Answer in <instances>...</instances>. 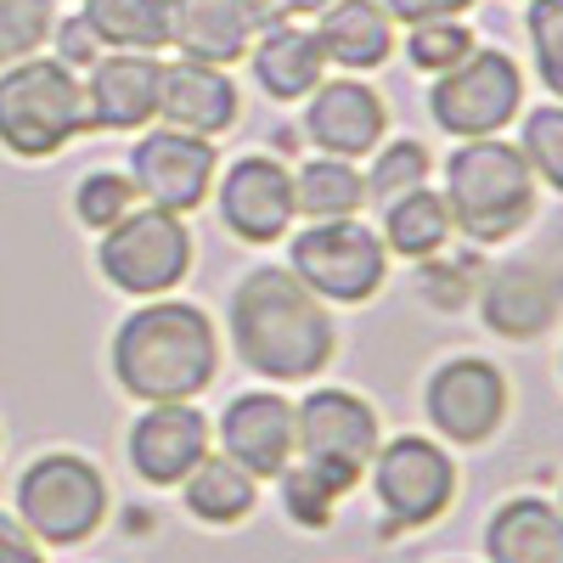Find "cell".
Wrapping results in <instances>:
<instances>
[{"label":"cell","instance_id":"cell-19","mask_svg":"<svg viewBox=\"0 0 563 563\" xmlns=\"http://www.w3.org/2000/svg\"><path fill=\"white\" fill-rule=\"evenodd\" d=\"M238 119H243V90H238V79H231V68L192 63V57L164 63V79H158V124L214 141L225 130H238Z\"/></svg>","mask_w":563,"mask_h":563},{"label":"cell","instance_id":"cell-39","mask_svg":"<svg viewBox=\"0 0 563 563\" xmlns=\"http://www.w3.org/2000/svg\"><path fill=\"white\" fill-rule=\"evenodd\" d=\"M321 7H333V0H276L282 18H316Z\"/></svg>","mask_w":563,"mask_h":563},{"label":"cell","instance_id":"cell-17","mask_svg":"<svg viewBox=\"0 0 563 563\" xmlns=\"http://www.w3.org/2000/svg\"><path fill=\"white\" fill-rule=\"evenodd\" d=\"M474 305L496 339L536 344L563 316V276H552L547 265H530V260H512V265H496L479 276Z\"/></svg>","mask_w":563,"mask_h":563},{"label":"cell","instance_id":"cell-32","mask_svg":"<svg viewBox=\"0 0 563 563\" xmlns=\"http://www.w3.org/2000/svg\"><path fill=\"white\" fill-rule=\"evenodd\" d=\"M57 29V0H0V68L40 57Z\"/></svg>","mask_w":563,"mask_h":563},{"label":"cell","instance_id":"cell-1","mask_svg":"<svg viewBox=\"0 0 563 563\" xmlns=\"http://www.w3.org/2000/svg\"><path fill=\"white\" fill-rule=\"evenodd\" d=\"M225 344L265 384H316L339 355V321L288 265H254L225 294Z\"/></svg>","mask_w":563,"mask_h":563},{"label":"cell","instance_id":"cell-22","mask_svg":"<svg viewBox=\"0 0 563 563\" xmlns=\"http://www.w3.org/2000/svg\"><path fill=\"white\" fill-rule=\"evenodd\" d=\"M316 40L327 52V68L378 74L400 45V23L389 18L384 0H333V7L316 12Z\"/></svg>","mask_w":563,"mask_h":563},{"label":"cell","instance_id":"cell-29","mask_svg":"<svg viewBox=\"0 0 563 563\" xmlns=\"http://www.w3.org/2000/svg\"><path fill=\"white\" fill-rule=\"evenodd\" d=\"M479 45L474 23L467 18H422V23H406V63L422 74V79H440L445 68H456L467 52Z\"/></svg>","mask_w":563,"mask_h":563},{"label":"cell","instance_id":"cell-38","mask_svg":"<svg viewBox=\"0 0 563 563\" xmlns=\"http://www.w3.org/2000/svg\"><path fill=\"white\" fill-rule=\"evenodd\" d=\"M0 563H45V547L12 519V512H0Z\"/></svg>","mask_w":563,"mask_h":563},{"label":"cell","instance_id":"cell-5","mask_svg":"<svg viewBox=\"0 0 563 563\" xmlns=\"http://www.w3.org/2000/svg\"><path fill=\"white\" fill-rule=\"evenodd\" d=\"M198 265V238L186 214L135 203L119 225H108L97 238V271L113 294L124 299H164L180 294V282Z\"/></svg>","mask_w":563,"mask_h":563},{"label":"cell","instance_id":"cell-6","mask_svg":"<svg viewBox=\"0 0 563 563\" xmlns=\"http://www.w3.org/2000/svg\"><path fill=\"white\" fill-rule=\"evenodd\" d=\"M18 525L40 547H79L108 525V479L79 451H45L18 474Z\"/></svg>","mask_w":563,"mask_h":563},{"label":"cell","instance_id":"cell-23","mask_svg":"<svg viewBox=\"0 0 563 563\" xmlns=\"http://www.w3.org/2000/svg\"><path fill=\"white\" fill-rule=\"evenodd\" d=\"M490 563H563V507L547 496H507L485 519Z\"/></svg>","mask_w":563,"mask_h":563},{"label":"cell","instance_id":"cell-28","mask_svg":"<svg viewBox=\"0 0 563 563\" xmlns=\"http://www.w3.org/2000/svg\"><path fill=\"white\" fill-rule=\"evenodd\" d=\"M366 203H389L400 192H417V186H429L434 175V153H429V141H417V135H384L378 147L366 153Z\"/></svg>","mask_w":563,"mask_h":563},{"label":"cell","instance_id":"cell-10","mask_svg":"<svg viewBox=\"0 0 563 563\" xmlns=\"http://www.w3.org/2000/svg\"><path fill=\"white\" fill-rule=\"evenodd\" d=\"M372 496H378L384 519H389V536L395 530H429L440 525L451 501H456V456L445 440H429V434H395L378 445L372 456Z\"/></svg>","mask_w":563,"mask_h":563},{"label":"cell","instance_id":"cell-2","mask_svg":"<svg viewBox=\"0 0 563 563\" xmlns=\"http://www.w3.org/2000/svg\"><path fill=\"white\" fill-rule=\"evenodd\" d=\"M108 372L141 406L198 400L220 378V321L180 294L135 299L108 339Z\"/></svg>","mask_w":563,"mask_h":563},{"label":"cell","instance_id":"cell-14","mask_svg":"<svg viewBox=\"0 0 563 563\" xmlns=\"http://www.w3.org/2000/svg\"><path fill=\"white\" fill-rule=\"evenodd\" d=\"M209 451H214V422L198 411V400H158L135 411L124 434L130 474L153 490H175Z\"/></svg>","mask_w":563,"mask_h":563},{"label":"cell","instance_id":"cell-16","mask_svg":"<svg viewBox=\"0 0 563 563\" xmlns=\"http://www.w3.org/2000/svg\"><path fill=\"white\" fill-rule=\"evenodd\" d=\"M158 79H164L158 52H102L79 74V85H85V130L135 135V130L158 124Z\"/></svg>","mask_w":563,"mask_h":563},{"label":"cell","instance_id":"cell-26","mask_svg":"<svg viewBox=\"0 0 563 563\" xmlns=\"http://www.w3.org/2000/svg\"><path fill=\"white\" fill-rule=\"evenodd\" d=\"M294 203L299 220H350L366 209V175L350 158L310 153L294 164Z\"/></svg>","mask_w":563,"mask_h":563},{"label":"cell","instance_id":"cell-37","mask_svg":"<svg viewBox=\"0 0 563 563\" xmlns=\"http://www.w3.org/2000/svg\"><path fill=\"white\" fill-rule=\"evenodd\" d=\"M395 23H422V18H467L479 0H384Z\"/></svg>","mask_w":563,"mask_h":563},{"label":"cell","instance_id":"cell-20","mask_svg":"<svg viewBox=\"0 0 563 563\" xmlns=\"http://www.w3.org/2000/svg\"><path fill=\"white\" fill-rule=\"evenodd\" d=\"M265 23L271 18L260 12V0H169V45L214 68L243 63Z\"/></svg>","mask_w":563,"mask_h":563},{"label":"cell","instance_id":"cell-4","mask_svg":"<svg viewBox=\"0 0 563 563\" xmlns=\"http://www.w3.org/2000/svg\"><path fill=\"white\" fill-rule=\"evenodd\" d=\"M85 135V85L57 57H23L0 68V153L45 164Z\"/></svg>","mask_w":563,"mask_h":563},{"label":"cell","instance_id":"cell-34","mask_svg":"<svg viewBox=\"0 0 563 563\" xmlns=\"http://www.w3.org/2000/svg\"><path fill=\"white\" fill-rule=\"evenodd\" d=\"M479 276H485L479 254H456V260H451V249H445V254H434V260L417 265V294L429 299L434 310H462V305H474Z\"/></svg>","mask_w":563,"mask_h":563},{"label":"cell","instance_id":"cell-24","mask_svg":"<svg viewBox=\"0 0 563 563\" xmlns=\"http://www.w3.org/2000/svg\"><path fill=\"white\" fill-rule=\"evenodd\" d=\"M378 238L389 249V260H406V265H422L456 243V225H451V209L440 198V186H417V192H400L378 209Z\"/></svg>","mask_w":563,"mask_h":563},{"label":"cell","instance_id":"cell-11","mask_svg":"<svg viewBox=\"0 0 563 563\" xmlns=\"http://www.w3.org/2000/svg\"><path fill=\"white\" fill-rule=\"evenodd\" d=\"M209 203H214L220 225L238 243H249V249L288 243V231L299 225L294 169H288V158H282V153H243V158H231L214 175Z\"/></svg>","mask_w":563,"mask_h":563},{"label":"cell","instance_id":"cell-15","mask_svg":"<svg viewBox=\"0 0 563 563\" xmlns=\"http://www.w3.org/2000/svg\"><path fill=\"white\" fill-rule=\"evenodd\" d=\"M299 130L310 141V153L361 164L389 135V102L378 85H366V74H333L305 97Z\"/></svg>","mask_w":563,"mask_h":563},{"label":"cell","instance_id":"cell-30","mask_svg":"<svg viewBox=\"0 0 563 563\" xmlns=\"http://www.w3.org/2000/svg\"><path fill=\"white\" fill-rule=\"evenodd\" d=\"M135 203H141V192H135V180L124 169H85L74 180V220L85 231H97V238L108 225H119Z\"/></svg>","mask_w":563,"mask_h":563},{"label":"cell","instance_id":"cell-3","mask_svg":"<svg viewBox=\"0 0 563 563\" xmlns=\"http://www.w3.org/2000/svg\"><path fill=\"white\" fill-rule=\"evenodd\" d=\"M440 198L451 209L456 238H467L474 249H501L525 238L541 214V186L519 153V141H501V135L456 141L440 164Z\"/></svg>","mask_w":563,"mask_h":563},{"label":"cell","instance_id":"cell-36","mask_svg":"<svg viewBox=\"0 0 563 563\" xmlns=\"http://www.w3.org/2000/svg\"><path fill=\"white\" fill-rule=\"evenodd\" d=\"M52 57H57V63H68L74 74H85L90 63L102 57V40H97V29L85 23V12L57 18V29H52Z\"/></svg>","mask_w":563,"mask_h":563},{"label":"cell","instance_id":"cell-8","mask_svg":"<svg viewBox=\"0 0 563 563\" xmlns=\"http://www.w3.org/2000/svg\"><path fill=\"white\" fill-rule=\"evenodd\" d=\"M294 429H299V462L333 485L339 496H350L361 485V474L372 467L384 445V422L378 406L355 389L339 384H316L305 400H294Z\"/></svg>","mask_w":563,"mask_h":563},{"label":"cell","instance_id":"cell-40","mask_svg":"<svg viewBox=\"0 0 563 563\" xmlns=\"http://www.w3.org/2000/svg\"><path fill=\"white\" fill-rule=\"evenodd\" d=\"M558 507H563V490H558Z\"/></svg>","mask_w":563,"mask_h":563},{"label":"cell","instance_id":"cell-13","mask_svg":"<svg viewBox=\"0 0 563 563\" xmlns=\"http://www.w3.org/2000/svg\"><path fill=\"white\" fill-rule=\"evenodd\" d=\"M124 175L135 180L141 203L192 214L214 192L220 147H214L209 135H186V130H169V124H147V130H135V141H130Z\"/></svg>","mask_w":563,"mask_h":563},{"label":"cell","instance_id":"cell-7","mask_svg":"<svg viewBox=\"0 0 563 563\" xmlns=\"http://www.w3.org/2000/svg\"><path fill=\"white\" fill-rule=\"evenodd\" d=\"M288 271L321 305H372L389 282V249L361 214L305 220V231H288Z\"/></svg>","mask_w":563,"mask_h":563},{"label":"cell","instance_id":"cell-18","mask_svg":"<svg viewBox=\"0 0 563 563\" xmlns=\"http://www.w3.org/2000/svg\"><path fill=\"white\" fill-rule=\"evenodd\" d=\"M214 440L220 451L249 467L254 479H276L282 467L294 462L299 451V429H294V400L288 395H276L271 389H243V395H231L220 422H214Z\"/></svg>","mask_w":563,"mask_h":563},{"label":"cell","instance_id":"cell-21","mask_svg":"<svg viewBox=\"0 0 563 563\" xmlns=\"http://www.w3.org/2000/svg\"><path fill=\"white\" fill-rule=\"evenodd\" d=\"M249 74L271 102L288 108V102H305L327 79V52H321L316 29H305L299 18H271L249 45Z\"/></svg>","mask_w":563,"mask_h":563},{"label":"cell","instance_id":"cell-33","mask_svg":"<svg viewBox=\"0 0 563 563\" xmlns=\"http://www.w3.org/2000/svg\"><path fill=\"white\" fill-rule=\"evenodd\" d=\"M276 490H282V512H288L299 530H327V525H333V512H339V501H344V496L327 485L316 467H305L299 456L276 474Z\"/></svg>","mask_w":563,"mask_h":563},{"label":"cell","instance_id":"cell-27","mask_svg":"<svg viewBox=\"0 0 563 563\" xmlns=\"http://www.w3.org/2000/svg\"><path fill=\"white\" fill-rule=\"evenodd\" d=\"M79 12L97 29L102 52H164L169 45V0H79Z\"/></svg>","mask_w":563,"mask_h":563},{"label":"cell","instance_id":"cell-25","mask_svg":"<svg viewBox=\"0 0 563 563\" xmlns=\"http://www.w3.org/2000/svg\"><path fill=\"white\" fill-rule=\"evenodd\" d=\"M180 501H186V512H192L198 525H209V530H231V525H243L249 512L260 507V479L249 474V467H238L225 451H209L192 474H186L180 485Z\"/></svg>","mask_w":563,"mask_h":563},{"label":"cell","instance_id":"cell-12","mask_svg":"<svg viewBox=\"0 0 563 563\" xmlns=\"http://www.w3.org/2000/svg\"><path fill=\"white\" fill-rule=\"evenodd\" d=\"M512 406L507 372L485 355H445L429 384H422V411H429V429L445 445H485L501 434Z\"/></svg>","mask_w":563,"mask_h":563},{"label":"cell","instance_id":"cell-35","mask_svg":"<svg viewBox=\"0 0 563 563\" xmlns=\"http://www.w3.org/2000/svg\"><path fill=\"white\" fill-rule=\"evenodd\" d=\"M525 34L536 52V79L552 102H563V0H525Z\"/></svg>","mask_w":563,"mask_h":563},{"label":"cell","instance_id":"cell-41","mask_svg":"<svg viewBox=\"0 0 563 563\" xmlns=\"http://www.w3.org/2000/svg\"><path fill=\"white\" fill-rule=\"evenodd\" d=\"M558 372H563V355H558Z\"/></svg>","mask_w":563,"mask_h":563},{"label":"cell","instance_id":"cell-9","mask_svg":"<svg viewBox=\"0 0 563 563\" xmlns=\"http://www.w3.org/2000/svg\"><path fill=\"white\" fill-rule=\"evenodd\" d=\"M525 113V68L501 45H474L456 68L429 79V119L451 141L501 135Z\"/></svg>","mask_w":563,"mask_h":563},{"label":"cell","instance_id":"cell-31","mask_svg":"<svg viewBox=\"0 0 563 563\" xmlns=\"http://www.w3.org/2000/svg\"><path fill=\"white\" fill-rule=\"evenodd\" d=\"M519 153L536 175V186L563 198V102H541L519 113Z\"/></svg>","mask_w":563,"mask_h":563}]
</instances>
